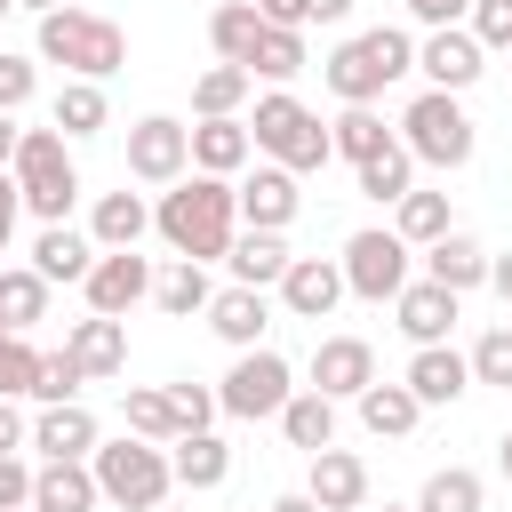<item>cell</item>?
<instances>
[{
    "label": "cell",
    "mask_w": 512,
    "mask_h": 512,
    "mask_svg": "<svg viewBox=\"0 0 512 512\" xmlns=\"http://www.w3.org/2000/svg\"><path fill=\"white\" fill-rule=\"evenodd\" d=\"M464 32H472L480 48H512V0H472V8H464Z\"/></svg>",
    "instance_id": "f6af8a7d"
},
{
    "label": "cell",
    "mask_w": 512,
    "mask_h": 512,
    "mask_svg": "<svg viewBox=\"0 0 512 512\" xmlns=\"http://www.w3.org/2000/svg\"><path fill=\"white\" fill-rule=\"evenodd\" d=\"M272 424H280V432H288V448H304V456L336 448V400H328V392H312V384H296V392H288V408H280Z\"/></svg>",
    "instance_id": "4316f807"
},
{
    "label": "cell",
    "mask_w": 512,
    "mask_h": 512,
    "mask_svg": "<svg viewBox=\"0 0 512 512\" xmlns=\"http://www.w3.org/2000/svg\"><path fill=\"white\" fill-rule=\"evenodd\" d=\"M152 232L184 256V264H224L232 232H240V208H232V184L224 176H176L160 200H152Z\"/></svg>",
    "instance_id": "6da1fadb"
},
{
    "label": "cell",
    "mask_w": 512,
    "mask_h": 512,
    "mask_svg": "<svg viewBox=\"0 0 512 512\" xmlns=\"http://www.w3.org/2000/svg\"><path fill=\"white\" fill-rule=\"evenodd\" d=\"M256 16L280 24V32H304V24H312V0H256Z\"/></svg>",
    "instance_id": "f907efd6"
},
{
    "label": "cell",
    "mask_w": 512,
    "mask_h": 512,
    "mask_svg": "<svg viewBox=\"0 0 512 512\" xmlns=\"http://www.w3.org/2000/svg\"><path fill=\"white\" fill-rule=\"evenodd\" d=\"M96 416H88V400H64V408H40L32 416V448H40V464H88L96 456Z\"/></svg>",
    "instance_id": "ac0fdd59"
},
{
    "label": "cell",
    "mask_w": 512,
    "mask_h": 512,
    "mask_svg": "<svg viewBox=\"0 0 512 512\" xmlns=\"http://www.w3.org/2000/svg\"><path fill=\"white\" fill-rule=\"evenodd\" d=\"M232 208H240V224H248V232H288V224H296V208H304V192H296V176H288V168L256 160V168H240V176H232Z\"/></svg>",
    "instance_id": "7c38bea8"
},
{
    "label": "cell",
    "mask_w": 512,
    "mask_h": 512,
    "mask_svg": "<svg viewBox=\"0 0 512 512\" xmlns=\"http://www.w3.org/2000/svg\"><path fill=\"white\" fill-rule=\"evenodd\" d=\"M384 512H416V504H384Z\"/></svg>",
    "instance_id": "94428289"
},
{
    "label": "cell",
    "mask_w": 512,
    "mask_h": 512,
    "mask_svg": "<svg viewBox=\"0 0 512 512\" xmlns=\"http://www.w3.org/2000/svg\"><path fill=\"white\" fill-rule=\"evenodd\" d=\"M376 384V352H368V336H320L312 344V392H328V400H360Z\"/></svg>",
    "instance_id": "5bb4252c"
},
{
    "label": "cell",
    "mask_w": 512,
    "mask_h": 512,
    "mask_svg": "<svg viewBox=\"0 0 512 512\" xmlns=\"http://www.w3.org/2000/svg\"><path fill=\"white\" fill-rule=\"evenodd\" d=\"M304 496H312L320 512H360V504H368V464H360L352 448H320Z\"/></svg>",
    "instance_id": "44dd1931"
},
{
    "label": "cell",
    "mask_w": 512,
    "mask_h": 512,
    "mask_svg": "<svg viewBox=\"0 0 512 512\" xmlns=\"http://www.w3.org/2000/svg\"><path fill=\"white\" fill-rule=\"evenodd\" d=\"M16 136H24V128H16V112H0V168L16 160Z\"/></svg>",
    "instance_id": "9f6ffc18"
},
{
    "label": "cell",
    "mask_w": 512,
    "mask_h": 512,
    "mask_svg": "<svg viewBox=\"0 0 512 512\" xmlns=\"http://www.w3.org/2000/svg\"><path fill=\"white\" fill-rule=\"evenodd\" d=\"M464 8H472V0H408V16H416L424 32H440V24H464Z\"/></svg>",
    "instance_id": "816d5d0a"
},
{
    "label": "cell",
    "mask_w": 512,
    "mask_h": 512,
    "mask_svg": "<svg viewBox=\"0 0 512 512\" xmlns=\"http://www.w3.org/2000/svg\"><path fill=\"white\" fill-rule=\"evenodd\" d=\"M88 264H96V240H88V232H72V224H40V240H32V272H40L48 288H56V280L80 288Z\"/></svg>",
    "instance_id": "cb8c5ba5"
},
{
    "label": "cell",
    "mask_w": 512,
    "mask_h": 512,
    "mask_svg": "<svg viewBox=\"0 0 512 512\" xmlns=\"http://www.w3.org/2000/svg\"><path fill=\"white\" fill-rule=\"evenodd\" d=\"M352 176H360V192H368V200H376V208H400V200H408V192H416V160H408V152H400V136H392V144H384V152H376V160H360V168H352Z\"/></svg>",
    "instance_id": "74e56055"
},
{
    "label": "cell",
    "mask_w": 512,
    "mask_h": 512,
    "mask_svg": "<svg viewBox=\"0 0 512 512\" xmlns=\"http://www.w3.org/2000/svg\"><path fill=\"white\" fill-rule=\"evenodd\" d=\"M248 144H256V160H272V168H288V176H312V168L336 160V152H328V120H320L304 96H288V88H264V96H256Z\"/></svg>",
    "instance_id": "3957f363"
},
{
    "label": "cell",
    "mask_w": 512,
    "mask_h": 512,
    "mask_svg": "<svg viewBox=\"0 0 512 512\" xmlns=\"http://www.w3.org/2000/svg\"><path fill=\"white\" fill-rule=\"evenodd\" d=\"M224 264H232V288H280V272H288V240H280V232H232Z\"/></svg>",
    "instance_id": "f1b7e54d"
},
{
    "label": "cell",
    "mask_w": 512,
    "mask_h": 512,
    "mask_svg": "<svg viewBox=\"0 0 512 512\" xmlns=\"http://www.w3.org/2000/svg\"><path fill=\"white\" fill-rule=\"evenodd\" d=\"M280 304H288V320H328V312L344 304V272H336V256H288V272H280Z\"/></svg>",
    "instance_id": "9a60e30c"
},
{
    "label": "cell",
    "mask_w": 512,
    "mask_h": 512,
    "mask_svg": "<svg viewBox=\"0 0 512 512\" xmlns=\"http://www.w3.org/2000/svg\"><path fill=\"white\" fill-rule=\"evenodd\" d=\"M168 480L192 488V496H208V488L232 480V448L216 432H184V440H168Z\"/></svg>",
    "instance_id": "7402d4cb"
},
{
    "label": "cell",
    "mask_w": 512,
    "mask_h": 512,
    "mask_svg": "<svg viewBox=\"0 0 512 512\" xmlns=\"http://www.w3.org/2000/svg\"><path fill=\"white\" fill-rule=\"evenodd\" d=\"M80 296H88V312H104V320H128L136 304H152V264H144L136 248H96V264H88Z\"/></svg>",
    "instance_id": "8fae6325"
},
{
    "label": "cell",
    "mask_w": 512,
    "mask_h": 512,
    "mask_svg": "<svg viewBox=\"0 0 512 512\" xmlns=\"http://www.w3.org/2000/svg\"><path fill=\"white\" fill-rule=\"evenodd\" d=\"M8 176H16V192H24V208H32L40 224H72V208H80V168H72V144H64L56 128H24Z\"/></svg>",
    "instance_id": "8992f818"
},
{
    "label": "cell",
    "mask_w": 512,
    "mask_h": 512,
    "mask_svg": "<svg viewBox=\"0 0 512 512\" xmlns=\"http://www.w3.org/2000/svg\"><path fill=\"white\" fill-rule=\"evenodd\" d=\"M264 512H320V504H312V496H304V488H288V496H272V504H264Z\"/></svg>",
    "instance_id": "6f0895ef"
},
{
    "label": "cell",
    "mask_w": 512,
    "mask_h": 512,
    "mask_svg": "<svg viewBox=\"0 0 512 512\" xmlns=\"http://www.w3.org/2000/svg\"><path fill=\"white\" fill-rule=\"evenodd\" d=\"M88 472H96V496L104 504H120V512H160L168 504V448H152V440H96V456H88Z\"/></svg>",
    "instance_id": "52a82bcc"
},
{
    "label": "cell",
    "mask_w": 512,
    "mask_h": 512,
    "mask_svg": "<svg viewBox=\"0 0 512 512\" xmlns=\"http://www.w3.org/2000/svg\"><path fill=\"white\" fill-rule=\"evenodd\" d=\"M480 504H488V488H480L472 464H440L424 480V496H416V512H480Z\"/></svg>",
    "instance_id": "60d3db41"
},
{
    "label": "cell",
    "mask_w": 512,
    "mask_h": 512,
    "mask_svg": "<svg viewBox=\"0 0 512 512\" xmlns=\"http://www.w3.org/2000/svg\"><path fill=\"white\" fill-rule=\"evenodd\" d=\"M40 64H64V80L104 88L128 64V32L112 16H96V8H56V16H40Z\"/></svg>",
    "instance_id": "277c9868"
},
{
    "label": "cell",
    "mask_w": 512,
    "mask_h": 512,
    "mask_svg": "<svg viewBox=\"0 0 512 512\" xmlns=\"http://www.w3.org/2000/svg\"><path fill=\"white\" fill-rule=\"evenodd\" d=\"M0 512H32V464L0 456Z\"/></svg>",
    "instance_id": "c3c4849f"
},
{
    "label": "cell",
    "mask_w": 512,
    "mask_h": 512,
    "mask_svg": "<svg viewBox=\"0 0 512 512\" xmlns=\"http://www.w3.org/2000/svg\"><path fill=\"white\" fill-rule=\"evenodd\" d=\"M384 144H392V128H384V112H376V104H344V112L328 120V152H336V160H352V168H360V160H376Z\"/></svg>",
    "instance_id": "d6a6232c"
},
{
    "label": "cell",
    "mask_w": 512,
    "mask_h": 512,
    "mask_svg": "<svg viewBox=\"0 0 512 512\" xmlns=\"http://www.w3.org/2000/svg\"><path fill=\"white\" fill-rule=\"evenodd\" d=\"M416 248L392 232V224H368V232H352L344 240V256H336V272H344V296H360V304H392L416 272Z\"/></svg>",
    "instance_id": "ba28073f"
},
{
    "label": "cell",
    "mask_w": 512,
    "mask_h": 512,
    "mask_svg": "<svg viewBox=\"0 0 512 512\" xmlns=\"http://www.w3.org/2000/svg\"><path fill=\"white\" fill-rule=\"evenodd\" d=\"M424 280H440L448 296H472V288H488V248L464 240V232H440L424 248Z\"/></svg>",
    "instance_id": "d4e9b609"
},
{
    "label": "cell",
    "mask_w": 512,
    "mask_h": 512,
    "mask_svg": "<svg viewBox=\"0 0 512 512\" xmlns=\"http://www.w3.org/2000/svg\"><path fill=\"white\" fill-rule=\"evenodd\" d=\"M120 424H128V440H152V448L184 440V416H176L168 384H128V392H120Z\"/></svg>",
    "instance_id": "484cf974"
},
{
    "label": "cell",
    "mask_w": 512,
    "mask_h": 512,
    "mask_svg": "<svg viewBox=\"0 0 512 512\" xmlns=\"http://www.w3.org/2000/svg\"><path fill=\"white\" fill-rule=\"evenodd\" d=\"M160 512H176V504H160Z\"/></svg>",
    "instance_id": "e7e4bbea"
},
{
    "label": "cell",
    "mask_w": 512,
    "mask_h": 512,
    "mask_svg": "<svg viewBox=\"0 0 512 512\" xmlns=\"http://www.w3.org/2000/svg\"><path fill=\"white\" fill-rule=\"evenodd\" d=\"M416 72V32H400V24H376V32H352V40H336L328 56H320V80H328V96L336 104H376L392 80H408Z\"/></svg>",
    "instance_id": "7a4b0ae2"
},
{
    "label": "cell",
    "mask_w": 512,
    "mask_h": 512,
    "mask_svg": "<svg viewBox=\"0 0 512 512\" xmlns=\"http://www.w3.org/2000/svg\"><path fill=\"white\" fill-rule=\"evenodd\" d=\"M456 312H464V296H448L440 280H408V288L392 296V320H400V336H408L416 352H424V344H448Z\"/></svg>",
    "instance_id": "2e32d148"
},
{
    "label": "cell",
    "mask_w": 512,
    "mask_h": 512,
    "mask_svg": "<svg viewBox=\"0 0 512 512\" xmlns=\"http://www.w3.org/2000/svg\"><path fill=\"white\" fill-rule=\"evenodd\" d=\"M416 72H424V88L464 96V88L488 72V48H480L464 24H440V32H424V40H416Z\"/></svg>",
    "instance_id": "4fadbf2b"
},
{
    "label": "cell",
    "mask_w": 512,
    "mask_h": 512,
    "mask_svg": "<svg viewBox=\"0 0 512 512\" xmlns=\"http://www.w3.org/2000/svg\"><path fill=\"white\" fill-rule=\"evenodd\" d=\"M352 408H360V424H368L376 440H408V432H416V416H424V408H416V392H408V384H384V376H376Z\"/></svg>",
    "instance_id": "e575fe53"
},
{
    "label": "cell",
    "mask_w": 512,
    "mask_h": 512,
    "mask_svg": "<svg viewBox=\"0 0 512 512\" xmlns=\"http://www.w3.org/2000/svg\"><path fill=\"white\" fill-rule=\"evenodd\" d=\"M168 400H176L184 432H208V424H216V392H208V384H192V376H184V384H168Z\"/></svg>",
    "instance_id": "7dc6e473"
},
{
    "label": "cell",
    "mask_w": 512,
    "mask_h": 512,
    "mask_svg": "<svg viewBox=\"0 0 512 512\" xmlns=\"http://www.w3.org/2000/svg\"><path fill=\"white\" fill-rule=\"evenodd\" d=\"M152 232V200L144 192H104L96 208H88V240L96 248H136Z\"/></svg>",
    "instance_id": "83f0119b"
},
{
    "label": "cell",
    "mask_w": 512,
    "mask_h": 512,
    "mask_svg": "<svg viewBox=\"0 0 512 512\" xmlns=\"http://www.w3.org/2000/svg\"><path fill=\"white\" fill-rule=\"evenodd\" d=\"M64 352H72V368H80L88 384H96V376H120V368H128V320L88 312V320L64 328Z\"/></svg>",
    "instance_id": "ffe728a7"
},
{
    "label": "cell",
    "mask_w": 512,
    "mask_h": 512,
    "mask_svg": "<svg viewBox=\"0 0 512 512\" xmlns=\"http://www.w3.org/2000/svg\"><path fill=\"white\" fill-rule=\"evenodd\" d=\"M104 120H112V104H104V88H96V80H64V88H56V104H48V128H56L64 144L96 136Z\"/></svg>",
    "instance_id": "1f68e13d"
},
{
    "label": "cell",
    "mask_w": 512,
    "mask_h": 512,
    "mask_svg": "<svg viewBox=\"0 0 512 512\" xmlns=\"http://www.w3.org/2000/svg\"><path fill=\"white\" fill-rule=\"evenodd\" d=\"M200 320H208L232 352H256V344H264V328H272V296H264V288H216Z\"/></svg>",
    "instance_id": "d6986e66"
},
{
    "label": "cell",
    "mask_w": 512,
    "mask_h": 512,
    "mask_svg": "<svg viewBox=\"0 0 512 512\" xmlns=\"http://www.w3.org/2000/svg\"><path fill=\"white\" fill-rule=\"evenodd\" d=\"M352 16V0H312V24H344Z\"/></svg>",
    "instance_id": "11a10c76"
},
{
    "label": "cell",
    "mask_w": 512,
    "mask_h": 512,
    "mask_svg": "<svg viewBox=\"0 0 512 512\" xmlns=\"http://www.w3.org/2000/svg\"><path fill=\"white\" fill-rule=\"evenodd\" d=\"M256 160V144H248V120H192V168L200 176H240Z\"/></svg>",
    "instance_id": "603a6c76"
},
{
    "label": "cell",
    "mask_w": 512,
    "mask_h": 512,
    "mask_svg": "<svg viewBox=\"0 0 512 512\" xmlns=\"http://www.w3.org/2000/svg\"><path fill=\"white\" fill-rule=\"evenodd\" d=\"M248 72L240 64H208L200 80H192V120H240V104H248Z\"/></svg>",
    "instance_id": "8d00e7d4"
},
{
    "label": "cell",
    "mask_w": 512,
    "mask_h": 512,
    "mask_svg": "<svg viewBox=\"0 0 512 512\" xmlns=\"http://www.w3.org/2000/svg\"><path fill=\"white\" fill-rule=\"evenodd\" d=\"M128 176H136V184H176V176H192V128L168 120V112H144V120L128 128Z\"/></svg>",
    "instance_id": "30bf717a"
},
{
    "label": "cell",
    "mask_w": 512,
    "mask_h": 512,
    "mask_svg": "<svg viewBox=\"0 0 512 512\" xmlns=\"http://www.w3.org/2000/svg\"><path fill=\"white\" fill-rule=\"evenodd\" d=\"M16 216H24V192H16V176L0 168V232H16Z\"/></svg>",
    "instance_id": "f5cc1de1"
},
{
    "label": "cell",
    "mask_w": 512,
    "mask_h": 512,
    "mask_svg": "<svg viewBox=\"0 0 512 512\" xmlns=\"http://www.w3.org/2000/svg\"><path fill=\"white\" fill-rule=\"evenodd\" d=\"M0 256H8V232H0Z\"/></svg>",
    "instance_id": "6125c7cd"
},
{
    "label": "cell",
    "mask_w": 512,
    "mask_h": 512,
    "mask_svg": "<svg viewBox=\"0 0 512 512\" xmlns=\"http://www.w3.org/2000/svg\"><path fill=\"white\" fill-rule=\"evenodd\" d=\"M24 448H32V424L16 400H0V456H24Z\"/></svg>",
    "instance_id": "681fc988"
},
{
    "label": "cell",
    "mask_w": 512,
    "mask_h": 512,
    "mask_svg": "<svg viewBox=\"0 0 512 512\" xmlns=\"http://www.w3.org/2000/svg\"><path fill=\"white\" fill-rule=\"evenodd\" d=\"M80 368H72V352H40V384H32V400L40 408H64V400H80Z\"/></svg>",
    "instance_id": "ee69618b"
},
{
    "label": "cell",
    "mask_w": 512,
    "mask_h": 512,
    "mask_svg": "<svg viewBox=\"0 0 512 512\" xmlns=\"http://www.w3.org/2000/svg\"><path fill=\"white\" fill-rule=\"evenodd\" d=\"M288 392H296V368H288L272 344H256V352H240V360L224 368V384H216V416L264 424V416H280V408H288Z\"/></svg>",
    "instance_id": "9c48e42d"
},
{
    "label": "cell",
    "mask_w": 512,
    "mask_h": 512,
    "mask_svg": "<svg viewBox=\"0 0 512 512\" xmlns=\"http://www.w3.org/2000/svg\"><path fill=\"white\" fill-rule=\"evenodd\" d=\"M208 296H216V280H208V264H168V272H152V304L168 312V320H200L208 312Z\"/></svg>",
    "instance_id": "836d02e7"
},
{
    "label": "cell",
    "mask_w": 512,
    "mask_h": 512,
    "mask_svg": "<svg viewBox=\"0 0 512 512\" xmlns=\"http://www.w3.org/2000/svg\"><path fill=\"white\" fill-rule=\"evenodd\" d=\"M464 360H472V384L512 392V328H480V344H472Z\"/></svg>",
    "instance_id": "7bdbcfd3"
},
{
    "label": "cell",
    "mask_w": 512,
    "mask_h": 512,
    "mask_svg": "<svg viewBox=\"0 0 512 512\" xmlns=\"http://www.w3.org/2000/svg\"><path fill=\"white\" fill-rule=\"evenodd\" d=\"M304 64H312V56H304V32H280V24H264L256 56H248V80H272V88H288Z\"/></svg>",
    "instance_id": "ab89813d"
},
{
    "label": "cell",
    "mask_w": 512,
    "mask_h": 512,
    "mask_svg": "<svg viewBox=\"0 0 512 512\" xmlns=\"http://www.w3.org/2000/svg\"><path fill=\"white\" fill-rule=\"evenodd\" d=\"M392 232H400L408 248H432L440 232H456V216H448V192H424V184H416V192L392 208Z\"/></svg>",
    "instance_id": "f35d334b"
},
{
    "label": "cell",
    "mask_w": 512,
    "mask_h": 512,
    "mask_svg": "<svg viewBox=\"0 0 512 512\" xmlns=\"http://www.w3.org/2000/svg\"><path fill=\"white\" fill-rule=\"evenodd\" d=\"M96 472L88 464H32V512H96Z\"/></svg>",
    "instance_id": "f546056e"
},
{
    "label": "cell",
    "mask_w": 512,
    "mask_h": 512,
    "mask_svg": "<svg viewBox=\"0 0 512 512\" xmlns=\"http://www.w3.org/2000/svg\"><path fill=\"white\" fill-rule=\"evenodd\" d=\"M488 288L512 304V248H504V256H488Z\"/></svg>",
    "instance_id": "db71d44e"
},
{
    "label": "cell",
    "mask_w": 512,
    "mask_h": 512,
    "mask_svg": "<svg viewBox=\"0 0 512 512\" xmlns=\"http://www.w3.org/2000/svg\"><path fill=\"white\" fill-rule=\"evenodd\" d=\"M256 40H264V16H256V0H224V8L208 16V48H216V64H240V72H248Z\"/></svg>",
    "instance_id": "4dcf8cb0"
},
{
    "label": "cell",
    "mask_w": 512,
    "mask_h": 512,
    "mask_svg": "<svg viewBox=\"0 0 512 512\" xmlns=\"http://www.w3.org/2000/svg\"><path fill=\"white\" fill-rule=\"evenodd\" d=\"M496 472H504V480H512V432H504V440H496Z\"/></svg>",
    "instance_id": "91938a15"
},
{
    "label": "cell",
    "mask_w": 512,
    "mask_h": 512,
    "mask_svg": "<svg viewBox=\"0 0 512 512\" xmlns=\"http://www.w3.org/2000/svg\"><path fill=\"white\" fill-rule=\"evenodd\" d=\"M8 8H16V0H0V16H8Z\"/></svg>",
    "instance_id": "be15d7a7"
},
{
    "label": "cell",
    "mask_w": 512,
    "mask_h": 512,
    "mask_svg": "<svg viewBox=\"0 0 512 512\" xmlns=\"http://www.w3.org/2000/svg\"><path fill=\"white\" fill-rule=\"evenodd\" d=\"M32 384H40L32 336H8V328H0V400H32Z\"/></svg>",
    "instance_id": "b9f144b4"
},
{
    "label": "cell",
    "mask_w": 512,
    "mask_h": 512,
    "mask_svg": "<svg viewBox=\"0 0 512 512\" xmlns=\"http://www.w3.org/2000/svg\"><path fill=\"white\" fill-rule=\"evenodd\" d=\"M32 320H48V280L32 264H0V328L32 336Z\"/></svg>",
    "instance_id": "d590c367"
},
{
    "label": "cell",
    "mask_w": 512,
    "mask_h": 512,
    "mask_svg": "<svg viewBox=\"0 0 512 512\" xmlns=\"http://www.w3.org/2000/svg\"><path fill=\"white\" fill-rule=\"evenodd\" d=\"M400 152L416 160V168H464L472 152H480V128H472V112H464V96H448V88H424L408 112H400Z\"/></svg>",
    "instance_id": "5b68a950"
},
{
    "label": "cell",
    "mask_w": 512,
    "mask_h": 512,
    "mask_svg": "<svg viewBox=\"0 0 512 512\" xmlns=\"http://www.w3.org/2000/svg\"><path fill=\"white\" fill-rule=\"evenodd\" d=\"M16 8H32V16H56V8H72V0H16Z\"/></svg>",
    "instance_id": "680465c9"
},
{
    "label": "cell",
    "mask_w": 512,
    "mask_h": 512,
    "mask_svg": "<svg viewBox=\"0 0 512 512\" xmlns=\"http://www.w3.org/2000/svg\"><path fill=\"white\" fill-rule=\"evenodd\" d=\"M32 88H40V72H32V56H16V48H0V112H24V104H32Z\"/></svg>",
    "instance_id": "bcb514c9"
},
{
    "label": "cell",
    "mask_w": 512,
    "mask_h": 512,
    "mask_svg": "<svg viewBox=\"0 0 512 512\" xmlns=\"http://www.w3.org/2000/svg\"><path fill=\"white\" fill-rule=\"evenodd\" d=\"M400 384L416 392V408H456L472 392V360L456 344H424V352H408V376Z\"/></svg>",
    "instance_id": "e0dca14e"
}]
</instances>
